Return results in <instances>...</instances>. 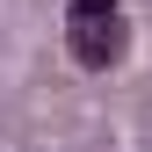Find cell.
<instances>
[{
  "mask_svg": "<svg viewBox=\"0 0 152 152\" xmlns=\"http://www.w3.org/2000/svg\"><path fill=\"white\" fill-rule=\"evenodd\" d=\"M65 44L87 72H109L130 44V22H123V0H72L65 7Z\"/></svg>",
  "mask_w": 152,
  "mask_h": 152,
  "instance_id": "6da1fadb",
  "label": "cell"
}]
</instances>
